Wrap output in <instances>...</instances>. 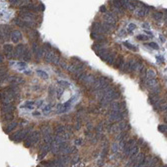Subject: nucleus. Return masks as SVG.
<instances>
[{
  "label": "nucleus",
  "instance_id": "obj_1",
  "mask_svg": "<svg viewBox=\"0 0 167 167\" xmlns=\"http://www.w3.org/2000/svg\"><path fill=\"white\" fill-rule=\"evenodd\" d=\"M93 88H94L95 91L97 90H103L109 86V79L107 77H104V76H101V77H98L97 79H95L94 83H93Z\"/></svg>",
  "mask_w": 167,
  "mask_h": 167
},
{
  "label": "nucleus",
  "instance_id": "obj_2",
  "mask_svg": "<svg viewBox=\"0 0 167 167\" xmlns=\"http://www.w3.org/2000/svg\"><path fill=\"white\" fill-rule=\"evenodd\" d=\"M39 136H40L39 132H36V131L35 132H32L30 135H28L27 138L25 139V142H24L25 146H26V147H30L31 145L36 144L39 141Z\"/></svg>",
  "mask_w": 167,
  "mask_h": 167
},
{
  "label": "nucleus",
  "instance_id": "obj_3",
  "mask_svg": "<svg viewBox=\"0 0 167 167\" xmlns=\"http://www.w3.org/2000/svg\"><path fill=\"white\" fill-rule=\"evenodd\" d=\"M24 49H25V46L23 44H18L13 50V57L16 59H21L23 57Z\"/></svg>",
  "mask_w": 167,
  "mask_h": 167
},
{
  "label": "nucleus",
  "instance_id": "obj_4",
  "mask_svg": "<svg viewBox=\"0 0 167 167\" xmlns=\"http://www.w3.org/2000/svg\"><path fill=\"white\" fill-rule=\"evenodd\" d=\"M123 117H124V114L122 111H111V113L109 114V120L112 122L121 121Z\"/></svg>",
  "mask_w": 167,
  "mask_h": 167
},
{
  "label": "nucleus",
  "instance_id": "obj_5",
  "mask_svg": "<svg viewBox=\"0 0 167 167\" xmlns=\"http://www.w3.org/2000/svg\"><path fill=\"white\" fill-rule=\"evenodd\" d=\"M1 28V31H2V34H3V37L5 40H9L11 38V34H12V30L10 28L9 25H3L0 27Z\"/></svg>",
  "mask_w": 167,
  "mask_h": 167
},
{
  "label": "nucleus",
  "instance_id": "obj_6",
  "mask_svg": "<svg viewBox=\"0 0 167 167\" xmlns=\"http://www.w3.org/2000/svg\"><path fill=\"white\" fill-rule=\"evenodd\" d=\"M3 49H4L5 56H6L7 59H12V58H14L13 57V50H14L13 45H11V44H5L4 47H3Z\"/></svg>",
  "mask_w": 167,
  "mask_h": 167
},
{
  "label": "nucleus",
  "instance_id": "obj_7",
  "mask_svg": "<svg viewBox=\"0 0 167 167\" xmlns=\"http://www.w3.org/2000/svg\"><path fill=\"white\" fill-rule=\"evenodd\" d=\"M92 29H93V32H96L98 34H102L103 35V34L106 33V31L104 30L103 26L99 22H94V23H93L92 24Z\"/></svg>",
  "mask_w": 167,
  "mask_h": 167
},
{
  "label": "nucleus",
  "instance_id": "obj_8",
  "mask_svg": "<svg viewBox=\"0 0 167 167\" xmlns=\"http://www.w3.org/2000/svg\"><path fill=\"white\" fill-rule=\"evenodd\" d=\"M14 110H15V106L13 104H2V106H1V111L3 114L13 113Z\"/></svg>",
  "mask_w": 167,
  "mask_h": 167
},
{
  "label": "nucleus",
  "instance_id": "obj_9",
  "mask_svg": "<svg viewBox=\"0 0 167 167\" xmlns=\"http://www.w3.org/2000/svg\"><path fill=\"white\" fill-rule=\"evenodd\" d=\"M21 38H22V34H21V32H20V31L15 30V31H13V32H12L11 39H12L13 42H15V43L19 42V41L21 40Z\"/></svg>",
  "mask_w": 167,
  "mask_h": 167
},
{
  "label": "nucleus",
  "instance_id": "obj_10",
  "mask_svg": "<svg viewBox=\"0 0 167 167\" xmlns=\"http://www.w3.org/2000/svg\"><path fill=\"white\" fill-rule=\"evenodd\" d=\"M117 57H116V54L114 53V52H110V53L108 54V56H107V58H106V62H107V64H109V65H112V64H114V62H115V59H116Z\"/></svg>",
  "mask_w": 167,
  "mask_h": 167
},
{
  "label": "nucleus",
  "instance_id": "obj_11",
  "mask_svg": "<svg viewBox=\"0 0 167 167\" xmlns=\"http://www.w3.org/2000/svg\"><path fill=\"white\" fill-rule=\"evenodd\" d=\"M16 126H17V122L16 121H12V122H10L7 126H6V128H4V132L5 133H10L12 130H14L15 128H16Z\"/></svg>",
  "mask_w": 167,
  "mask_h": 167
},
{
  "label": "nucleus",
  "instance_id": "obj_12",
  "mask_svg": "<svg viewBox=\"0 0 167 167\" xmlns=\"http://www.w3.org/2000/svg\"><path fill=\"white\" fill-rule=\"evenodd\" d=\"M110 111H121V107H120V103L117 101H114L111 102L110 105H109Z\"/></svg>",
  "mask_w": 167,
  "mask_h": 167
},
{
  "label": "nucleus",
  "instance_id": "obj_13",
  "mask_svg": "<svg viewBox=\"0 0 167 167\" xmlns=\"http://www.w3.org/2000/svg\"><path fill=\"white\" fill-rule=\"evenodd\" d=\"M28 37L29 38H31L32 40H37L38 38H39V33H38V31H36V30H34V29H30L29 30V32H28Z\"/></svg>",
  "mask_w": 167,
  "mask_h": 167
},
{
  "label": "nucleus",
  "instance_id": "obj_14",
  "mask_svg": "<svg viewBox=\"0 0 167 167\" xmlns=\"http://www.w3.org/2000/svg\"><path fill=\"white\" fill-rule=\"evenodd\" d=\"M114 64H115V68H118V69L122 68V66L124 64V58H123V56H119L118 58H116L115 62H114Z\"/></svg>",
  "mask_w": 167,
  "mask_h": 167
},
{
  "label": "nucleus",
  "instance_id": "obj_15",
  "mask_svg": "<svg viewBox=\"0 0 167 167\" xmlns=\"http://www.w3.org/2000/svg\"><path fill=\"white\" fill-rule=\"evenodd\" d=\"M54 132L56 135H62L65 132V126H63V125H57L54 128Z\"/></svg>",
  "mask_w": 167,
  "mask_h": 167
},
{
  "label": "nucleus",
  "instance_id": "obj_16",
  "mask_svg": "<svg viewBox=\"0 0 167 167\" xmlns=\"http://www.w3.org/2000/svg\"><path fill=\"white\" fill-rule=\"evenodd\" d=\"M23 60L25 61V62H27V61H29L30 59H31V52H30V50L28 49V48H26L25 47V49H24V53H23Z\"/></svg>",
  "mask_w": 167,
  "mask_h": 167
},
{
  "label": "nucleus",
  "instance_id": "obj_17",
  "mask_svg": "<svg viewBox=\"0 0 167 167\" xmlns=\"http://www.w3.org/2000/svg\"><path fill=\"white\" fill-rule=\"evenodd\" d=\"M14 119V115L13 113H8V114H3L2 116V120L5 122H9V121H13Z\"/></svg>",
  "mask_w": 167,
  "mask_h": 167
},
{
  "label": "nucleus",
  "instance_id": "obj_18",
  "mask_svg": "<svg viewBox=\"0 0 167 167\" xmlns=\"http://www.w3.org/2000/svg\"><path fill=\"white\" fill-rule=\"evenodd\" d=\"M94 81H95V77L91 74H87L84 79V83H86V84H93Z\"/></svg>",
  "mask_w": 167,
  "mask_h": 167
},
{
  "label": "nucleus",
  "instance_id": "obj_19",
  "mask_svg": "<svg viewBox=\"0 0 167 167\" xmlns=\"http://www.w3.org/2000/svg\"><path fill=\"white\" fill-rule=\"evenodd\" d=\"M146 84H147L148 87L153 88V87H155V86H157V80H156L155 78H154V79H148L147 82H146Z\"/></svg>",
  "mask_w": 167,
  "mask_h": 167
},
{
  "label": "nucleus",
  "instance_id": "obj_20",
  "mask_svg": "<svg viewBox=\"0 0 167 167\" xmlns=\"http://www.w3.org/2000/svg\"><path fill=\"white\" fill-rule=\"evenodd\" d=\"M155 76H156V73L154 70L150 69V70L146 71V77H147V79H154Z\"/></svg>",
  "mask_w": 167,
  "mask_h": 167
},
{
  "label": "nucleus",
  "instance_id": "obj_21",
  "mask_svg": "<svg viewBox=\"0 0 167 167\" xmlns=\"http://www.w3.org/2000/svg\"><path fill=\"white\" fill-rule=\"evenodd\" d=\"M124 45H125V47H127L129 50H132V51H138V47L137 46H135V45H133V44H131V43H129V42H124Z\"/></svg>",
  "mask_w": 167,
  "mask_h": 167
},
{
  "label": "nucleus",
  "instance_id": "obj_22",
  "mask_svg": "<svg viewBox=\"0 0 167 167\" xmlns=\"http://www.w3.org/2000/svg\"><path fill=\"white\" fill-rule=\"evenodd\" d=\"M37 74H39L41 77H42L43 79H47L48 78V75H47V73L46 72H44V71H42V70H37Z\"/></svg>",
  "mask_w": 167,
  "mask_h": 167
},
{
  "label": "nucleus",
  "instance_id": "obj_23",
  "mask_svg": "<svg viewBox=\"0 0 167 167\" xmlns=\"http://www.w3.org/2000/svg\"><path fill=\"white\" fill-rule=\"evenodd\" d=\"M153 18H154L155 20H160L161 18H163V14H162L161 12H155V13L153 14Z\"/></svg>",
  "mask_w": 167,
  "mask_h": 167
},
{
  "label": "nucleus",
  "instance_id": "obj_24",
  "mask_svg": "<svg viewBox=\"0 0 167 167\" xmlns=\"http://www.w3.org/2000/svg\"><path fill=\"white\" fill-rule=\"evenodd\" d=\"M145 46H146V47H148V46H149V47H152L153 49H156V50H157V49L159 48V46H158L157 44H156L155 42H150V43H146V44H145Z\"/></svg>",
  "mask_w": 167,
  "mask_h": 167
},
{
  "label": "nucleus",
  "instance_id": "obj_25",
  "mask_svg": "<svg viewBox=\"0 0 167 167\" xmlns=\"http://www.w3.org/2000/svg\"><path fill=\"white\" fill-rule=\"evenodd\" d=\"M95 129H96V133H97V134H100V133L103 131V124H102V123H99L97 126H96Z\"/></svg>",
  "mask_w": 167,
  "mask_h": 167
},
{
  "label": "nucleus",
  "instance_id": "obj_26",
  "mask_svg": "<svg viewBox=\"0 0 167 167\" xmlns=\"http://www.w3.org/2000/svg\"><path fill=\"white\" fill-rule=\"evenodd\" d=\"M42 132H43V134L45 135V136H47V135H49V134H50V132H51L50 127H46V128H44V129L42 130Z\"/></svg>",
  "mask_w": 167,
  "mask_h": 167
},
{
  "label": "nucleus",
  "instance_id": "obj_27",
  "mask_svg": "<svg viewBox=\"0 0 167 167\" xmlns=\"http://www.w3.org/2000/svg\"><path fill=\"white\" fill-rule=\"evenodd\" d=\"M137 39H138V40H143V41H147V40L149 39V37L145 36V35H138V36H137Z\"/></svg>",
  "mask_w": 167,
  "mask_h": 167
},
{
  "label": "nucleus",
  "instance_id": "obj_28",
  "mask_svg": "<svg viewBox=\"0 0 167 167\" xmlns=\"http://www.w3.org/2000/svg\"><path fill=\"white\" fill-rule=\"evenodd\" d=\"M158 129H159V131H161V132H166V124L159 125V126H158Z\"/></svg>",
  "mask_w": 167,
  "mask_h": 167
},
{
  "label": "nucleus",
  "instance_id": "obj_29",
  "mask_svg": "<svg viewBox=\"0 0 167 167\" xmlns=\"http://www.w3.org/2000/svg\"><path fill=\"white\" fill-rule=\"evenodd\" d=\"M125 135H126V133L125 132H121L118 136H117V140H122L124 137H125Z\"/></svg>",
  "mask_w": 167,
  "mask_h": 167
},
{
  "label": "nucleus",
  "instance_id": "obj_30",
  "mask_svg": "<svg viewBox=\"0 0 167 167\" xmlns=\"http://www.w3.org/2000/svg\"><path fill=\"white\" fill-rule=\"evenodd\" d=\"M135 28H136V25H135V24H133V23H131V24H129L128 30H129V31H130V32H131V31H132V30H134Z\"/></svg>",
  "mask_w": 167,
  "mask_h": 167
},
{
  "label": "nucleus",
  "instance_id": "obj_31",
  "mask_svg": "<svg viewBox=\"0 0 167 167\" xmlns=\"http://www.w3.org/2000/svg\"><path fill=\"white\" fill-rule=\"evenodd\" d=\"M52 108V106L51 105H47L46 107H44V112H48V111H50V109Z\"/></svg>",
  "mask_w": 167,
  "mask_h": 167
},
{
  "label": "nucleus",
  "instance_id": "obj_32",
  "mask_svg": "<svg viewBox=\"0 0 167 167\" xmlns=\"http://www.w3.org/2000/svg\"><path fill=\"white\" fill-rule=\"evenodd\" d=\"M59 84L61 85H63V86H68V83L66 82V81H59Z\"/></svg>",
  "mask_w": 167,
  "mask_h": 167
},
{
  "label": "nucleus",
  "instance_id": "obj_33",
  "mask_svg": "<svg viewBox=\"0 0 167 167\" xmlns=\"http://www.w3.org/2000/svg\"><path fill=\"white\" fill-rule=\"evenodd\" d=\"M100 11H101V12H106V7L104 6V5H102V6L100 7Z\"/></svg>",
  "mask_w": 167,
  "mask_h": 167
},
{
  "label": "nucleus",
  "instance_id": "obj_34",
  "mask_svg": "<svg viewBox=\"0 0 167 167\" xmlns=\"http://www.w3.org/2000/svg\"><path fill=\"white\" fill-rule=\"evenodd\" d=\"M3 40H4V37H3V34H2L1 28H0V41H3Z\"/></svg>",
  "mask_w": 167,
  "mask_h": 167
},
{
  "label": "nucleus",
  "instance_id": "obj_35",
  "mask_svg": "<svg viewBox=\"0 0 167 167\" xmlns=\"http://www.w3.org/2000/svg\"><path fill=\"white\" fill-rule=\"evenodd\" d=\"M60 66H61L62 68H66V66H67V64L65 63V62H61V63H60Z\"/></svg>",
  "mask_w": 167,
  "mask_h": 167
},
{
  "label": "nucleus",
  "instance_id": "obj_36",
  "mask_svg": "<svg viewBox=\"0 0 167 167\" xmlns=\"http://www.w3.org/2000/svg\"><path fill=\"white\" fill-rule=\"evenodd\" d=\"M80 127H81V124H80V122H79L78 124H77V123L75 124V129H76V130H78V129H80Z\"/></svg>",
  "mask_w": 167,
  "mask_h": 167
},
{
  "label": "nucleus",
  "instance_id": "obj_37",
  "mask_svg": "<svg viewBox=\"0 0 167 167\" xmlns=\"http://www.w3.org/2000/svg\"><path fill=\"white\" fill-rule=\"evenodd\" d=\"M142 25H143V27H144V28H147V29H149V28H150V25H149L148 23H143Z\"/></svg>",
  "mask_w": 167,
  "mask_h": 167
},
{
  "label": "nucleus",
  "instance_id": "obj_38",
  "mask_svg": "<svg viewBox=\"0 0 167 167\" xmlns=\"http://www.w3.org/2000/svg\"><path fill=\"white\" fill-rule=\"evenodd\" d=\"M81 143H82V140H81V139H78V140L75 141V144H76V145H80Z\"/></svg>",
  "mask_w": 167,
  "mask_h": 167
},
{
  "label": "nucleus",
  "instance_id": "obj_39",
  "mask_svg": "<svg viewBox=\"0 0 167 167\" xmlns=\"http://www.w3.org/2000/svg\"><path fill=\"white\" fill-rule=\"evenodd\" d=\"M157 60H158L159 62H163V61H164V59H163V57H161V56H159V57H157Z\"/></svg>",
  "mask_w": 167,
  "mask_h": 167
},
{
  "label": "nucleus",
  "instance_id": "obj_40",
  "mask_svg": "<svg viewBox=\"0 0 167 167\" xmlns=\"http://www.w3.org/2000/svg\"><path fill=\"white\" fill-rule=\"evenodd\" d=\"M2 72H5V68L2 67V66H0V73H2Z\"/></svg>",
  "mask_w": 167,
  "mask_h": 167
},
{
  "label": "nucleus",
  "instance_id": "obj_41",
  "mask_svg": "<svg viewBox=\"0 0 167 167\" xmlns=\"http://www.w3.org/2000/svg\"><path fill=\"white\" fill-rule=\"evenodd\" d=\"M3 60H4L3 56H2V55H0V63H2V62H3Z\"/></svg>",
  "mask_w": 167,
  "mask_h": 167
},
{
  "label": "nucleus",
  "instance_id": "obj_42",
  "mask_svg": "<svg viewBox=\"0 0 167 167\" xmlns=\"http://www.w3.org/2000/svg\"><path fill=\"white\" fill-rule=\"evenodd\" d=\"M33 114H34V116H39L40 115V112H34Z\"/></svg>",
  "mask_w": 167,
  "mask_h": 167
},
{
  "label": "nucleus",
  "instance_id": "obj_43",
  "mask_svg": "<svg viewBox=\"0 0 167 167\" xmlns=\"http://www.w3.org/2000/svg\"><path fill=\"white\" fill-rule=\"evenodd\" d=\"M143 142H144V141H143V140H142V139H139V140H138V143H139V144H140V145H141V144H142V143H143Z\"/></svg>",
  "mask_w": 167,
  "mask_h": 167
}]
</instances>
